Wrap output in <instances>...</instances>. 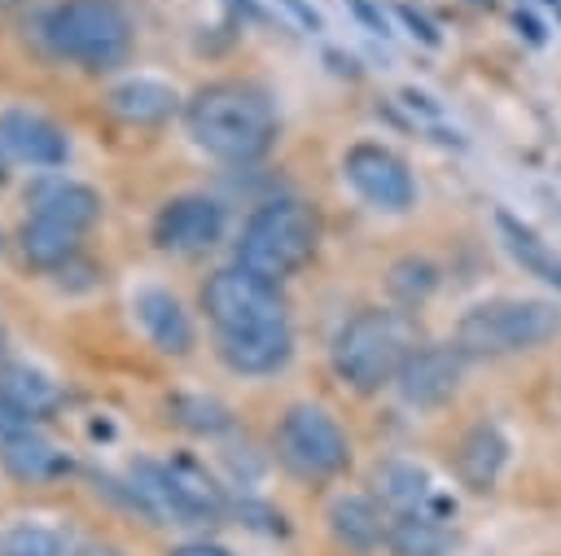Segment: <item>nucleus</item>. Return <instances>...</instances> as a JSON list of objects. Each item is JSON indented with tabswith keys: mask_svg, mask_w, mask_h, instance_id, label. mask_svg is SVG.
Segmentation results:
<instances>
[{
	"mask_svg": "<svg viewBox=\"0 0 561 556\" xmlns=\"http://www.w3.org/2000/svg\"><path fill=\"white\" fill-rule=\"evenodd\" d=\"M184 127L197 149L219 162H254L276 140V109L254 83H206L184 105Z\"/></svg>",
	"mask_w": 561,
	"mask_h": 556,
	"instance_id": "obj_1",
	"label": "nucleus"
},
{
	"mask_svg": "<svg viewBox=\"0 0 561 556\" xmlns=\"http://www.w3.org/2000/svg\"><path fill=\"white\" fill-rule=\"evenodd\" d=\"M416 350H421V328L408 311L364 306L333 337V372L355 394H377L381 385L399 381L403 363Z\"/></svg>",
	"mask_w": 561,
	"mask_h": 556,
	"instance_id": "obj_2",
	"label": "nucleus"
},
{
	"mask_svg": "<svg viewBox=\"0 0 561 556\" xmlns=\"http://www.w3.org/2000/svg\"><path fill=\"white\" fill-rule=\"evenodd\" d=\"M561 333V306L543 298H495L478 302L456 324V346L465 359H504L539 350Z\"/></svg>",
	"mask_w": 561,
	"mask_h": 556,
	"instance_id": "obj_3",
	"label": "nucleus"
},
{
	"mask_svg": "<svg viewBox=\"0 0 561 556\" xmlns=\"http://www.w3.org/2000/svg\"><path fill=\"white\" fill-rule=\"evenodd\" d=\"M311 254H316V215L294 197L263 201L245 219L241 241H237V267H245L272 285L294 276Z\"/></svg>",
	"mask_w": 561,
	"mask_h": 556,
	"instance_id": "obj_4",
	"label": "nucleus"
},
{
	"mask_svg": "<svg viewBox=\"0 0 561 556\" xmlns=\"http://www.w3.org/2000/svg\"><path fill=\"white\" fill-rule=\"evenodd\" d=\"M44 39L83 70H114L131 48V22L118 0H61L44 18Z\"/></svg>",
	"mask_w": 561,
	"mask_h": 556,
	"instance_id": "obj_5",
	"label": "nucleus"
},
{
	"mask_svg": "<svg viewBox=\"0 0 561 556\" xmlns=\"http://www.w3.org/2000/svg\"><path fill=\"white\" fill-rule=\"evenodd\" d=\"M276 460L302 482H329L351 464V442L324 407L298 403L276 425Z\"/></svg>",
	"mask_w": 561,
	"mask_h": 556,
	"instance_id": "obj_6",
	"label": "nucleus"
},
{
	"mask_svg": "<svg viewBox=\"0 0 561 556\" xmlns=\"http://www.w3.org/2000/svg\"><path fill=\"white\" fill-rule=\"evenodd\" d=\"M202 311L215 324V333H254V328H276L289 324L285 298L272 280L245 271V267H219L202 285Z\"/></svg>",
	"mask_w": 561,
	"mask_h": 556,
	"instance_id": "obj_7",
	"label": "nucleus"
},
{
	"mask_svg": "<svg viewBox=\"0 0 561 556\" xmlns=\"http://www.w3.org/2000/svg\"><path fill=\"white\" fill-rule=\"evenodd\" d=\"M342 171H346L351 188L377 210L399 215L416 201V184H412L408 162L386 144H351L346 158H342Z\"/></svg>",
	"mask_w": 561,
	"mask_h": 556,
	"instance_id": "obj_8",
	"label": "nucleus"
},
{
	"mask_svg": "<svg viewBox=\"0 0 561 556\" xmlns=\"http://www.w3.org/2000/svg\"><path fill=\"white\" fill-rule=\"evenodd\" d=\"M224 223H228V215L215 197L188 193V197H171L158 210L153 241H158V250H171V254H197L224 236Z\"/></svg>",
	"mask_w": 561,
	"mask_h": 556,
	"instance_id": "obj_9",
	"label": "nucleus"
},
{
	"mask_svg": "<svg viewBox=\"0 0 561 556\" xmlns=\"http://www.w3.org/2000/svg\"><path fill=\"white\" fill-rule=\"evenodd\" d=\"M460 381H465V355H460V346L456 341H430V346H421L403 363V372H399L394 385H399L403 403H412V407H443L460 390Z\"/></svg>",
	"mask_w": 561,
	"mask_h": 556,
	"instance_id": "obj_10",
	"label": "nucleus"
},
{
	"mask_svg": "<svg viewBox=\"0 0 561 556\" xmlns=\"http://www.w3.org/2000/svg\"><path fill=\"white\" fill-rule=\"evenodd\" d=\"M0 149L31 166H61L70 153V140L57 123L31 109H4L0 114Z\"/></svg>",
	"mask_w": 561,
	"mask_h": 556,
	"instance_id": "obj_11",
	"label": "nucleus"
},
{
	"mask_svg": "<svg viewBox=\"0 0 561 556\" xmlns=\"http://www.w3.org/2000/svg\"><path fill=\"white\" fill-rule=\"evenodd\" d=\"M26 206L35 219H53V223H66L79 232L101 219V193L79 179H66V175H39L26 188Z\"/></svg>",
	"mask_w": 561,
	"mask_h": 556,
	"instance_id": "obj_12",
	"label": "nucleus"
},
{
	"mask_svg": "<svg viewBox=\"0 0 561 556\" xmlns=\"http://www.w3.org/2000/svg\"><path fill=\"white\" fill-rule=\"evenodd\" d=\"M215 350H219V359L232 372H241V377H267V372L285 368V359L294 350V333H289V324L254 328V333H215Z\"/></svg>",
	"mask_w": 561,
	"mask_h": 556,
	"instance_id": "obj_13",
	"label": "nucleus"
},
{
	"mask_svg": "<svg viewBox=\"0 0 561 556\" xmlns=\"http://www.w3.org/2000/svg\"><path fill=\"white\" fill-rule=\"evenodd\" d=\"M329 534L346 552L368 556V552H377L386 543L390 521H386V512H381V503L373 495H337L329 503Z\"/></svg>",
	"mask_w": 561,
	"mask_h": 556,
	"instance_id": "obj_14",
	"label": "nucleus"
},
{
	"mask_svg": "<svg viewBox=\"0 0 561 556\" xmlns=\"http://www.w3.org/2000/svg\"><path fill=\"white\" fill-rule=\"evenodd\" d=\"M131 306H136V320L145 324L149 341L162 355H188L193 350V320H188V311L180 306L175 293H167V289H140Z\"/></svg>",
	"mask_w": 561,
	"mask_h": 556,
	"instance_id": "obj_15",
	"label": "nucleus"
},
{
	"mask_svg": "<svg viewBox=\"0 0 561 556\" xmlns=\"http://www.w3.org/2000/svg\"><path fill=\"white\" fill-rule=\"evenodd\" d=\"M0 464H4L9 477L26 482V486H31V482H53V477L70 473V460H66L44 433H35L31 425L0 438Z\"/></svg>",
	"mask_w": 561,
	"mask_h": 556,
	"instance_id": "obj_16",
	"label": "nucleus"
},
{
	"mask_svg": "<svg viewBox=\"0 0 561 556\" xmlns=\"http://www.w3.org/2000/svg\"><path fill=\"white\" fill-rule=\"evenodd\" d=\"M504 460H508V442L491 420H478V425L465 429V438L456 447V473H460V482L469 490H478V495L491 490L500 468H504Z\"/></svg>",
	"mask_w": 561,
	"mask_h": 556,
	"instance_id": "obj_17",
	"label": "nucleus"
},
{
	"mask_svg": "<svg viewBox=\"0 0 561 556\" xmlns=\"http://www.w3.org/2000/svg\"><path fill=\"white\" fill-rule=\"evenodd\" d=\"M373 495L394 517H408V512H425L430 508L434 486H430V473L421 464H412V460H381L373 468Z\"/></svg>",
	"mask_w": 561,
	"mask_h": 556,
	"instance_id": "obj_18",
	"label": "nucleus"
},
{
	"mask_svg": "<svg viewBox=\"0 0 561 556\" xmlns=\"http://www.w3.org/2000/svg\"><path fill=\"white\" fill-rule=\"evenodd\" d=\"M105 105H110L123 123L153 127V123H167V118L180 109V96H175L171 83H158V79H127V83L110 88Z\"/></svg>",
	"mask_w": 561,
	"mask_h": 556,
	"instance_id": "obj_19",
	"label": "nucleus"
},
{
	"mask_svg": "<svg viewBox=\"0 0 561 556\" xmlns=\"http://www.w3.org/2000/svg\"><path fill=\"white\" fill-rule=\"evenodd\" d=\"M61 385L53 381V377H44L39 368H26V363H18V368H9L4 377H0V403H9L26 425H35V420H48L57 407H61Z\"/></svg>",
	"mask_w": 561,
	"mask_h": 556,
	"instance_id": "obj_20",
	"label": "nucleus"
},
{
	"mask_svg": "<svg viewBox=\"0 0 561 556\" xmlns=\"http://www.w3.org/2000/svg\"><path fill=\"white\" fill-rule=\"evenodd\" d=\"M167 473H171V486H175L180 503L188 508L193 525H210V521H219V517H224V490L215 486V477H210L193 455L171 460V464H167Z\"/></svg>",
	"mask_w": 561,
	"mask_h": 556,
	"instance_id": "obj_21",
	"label": "nucleus"
},
{
	"mask_svg": "<svg viewBox=\"0 0 561 556\" xmlns=\"http://www.w3.org/2000/svg\"><path fill=\"white\" fill-rule=\"evenodd\" d=\"M495 228H500V236H504V245H508V254L530 271V276H539L543 285H552V289H561V258L535 236V228H526L522 219H513L508 210H495Z\"/></svg>",
	"mask_w": 561,
	"mask_h": 556,
	"instance_id": "obj_22",
	"label": "nucleus"
},
{
	"mask_svg": "<svg viewBox=\"0 0 561 556\" xmlns=\"http://www.w3.org/2000/svg\"><path fill=\"white\" fill-rule=\"evenodd\" d=\"M386 547H390V556H447L451 530L430 512H408V517L390 521Z\"/></svg>",
	"mask_w": 561,
	"mask_h": 556,
	"instance_id": "obj_23",
	"label": "nucleus"
},
{
	"mask_svg": "<svg viewBox=\"0 0 561 556\" xmlns=\"http://www.w3.org/2000/svg\"><path fill=\"white\" fill-rule=\"evenodd\" d=\"M79 250V228H66V223H53V219H26L22 223V254L31 267H66Z\"/></svg>",
	"mask_w": 561,
	"mask_h": 556,
	"instance_id": "obj_24",
	"label": "nucleus"
},
{
	"mask_svg": "<svg viewBox=\"0 0 561 556\" xmlns=\"http://www.w3.org/2000/svg\"><path fill=\"white\" fill-rule=\"evenodd\" d=\"M386 289H390V298H394L399 306H421V302L438 289V267H434L430 258H421V254H403V258L390 263Z\"/></svg>",
	"mask_w": 561,
	"mask_h": 556,
	"instance_id": "obj_25",
	"label": "nucleus"
},
{
	"mask_svg": "<svg viewBox=\"0 0 561 556\" xmlns=\"http://www.w3.org/2000/svg\"><path fill=\"white\" fill-rule=\"evenodd\" d=\"M171 412H175V420H180L184 429H193V433H224V429L232 425L228 407L215 403V398H206V394H175V398H171Z\"/></svg>",
	"mask_w": 561,
	"mask_h": 556,
	"instance_id": "obj_26",
	"label": "nucleus"
},
{
	"mask_svg": "<svg viewBox=\"0 0 561 556\" xmlns=\"http://www.w3.org/2000/svg\"><path fill=\"white\" fill-rule=\"evenodd\" d=\"M0 556H66V543L48 525H13L0 534Z\"/></svg>",
	"mask_w": 561,
	"mask_h": 556,
	"instance_id": "obj_27",
	"label": "nucleus"
},
{
	"mask_svg": "<svg viewBox=\"0 0 561 556\" xmlns=\"http://www.w3.org/2000/svg\"><path fill=\"white\" fill-rule=\"evenodd\" d=\"M394 13H399V18H403V22H408V31H412V35H416V39H421V44H430V48H434V44H438V31H434V26H430V18H425V13H416V9H412V4H399V9H394Z\"/></svg>",
	"mask_w": 561,
	"mask_h": 556,
	"instance_id": "obj_28",
	"label": "nucleus"
},
{
	"mask_svg": "<svg viewBox=\"0 0 561 556\" xmlns=\"http://www.w3.org/2000/svg\"><path fill=\"white\" fill-rule=\"evenodd\" d=\"M346 4L355 9V18H359V22H364L373 35H390V26H386V13H381L373 0H346Z\"/></svg>",
	"mask_w": 561,
	"mask_h": 556,
	"instance_id": "obj_29",
	"label": "nucleus"
},
{
	"mask_svg": "<svg viewBox=\"0 0 561 556\" xmlns=\"http://www.w3.org/2000/svg\"><path fill=\"white\" fill-rule=\"evenodd\" d=\"M276 4H280V9H285V13H289L298 26H302V31H320V26H324V18H320V13H316L307 0H276Z\"/></svg>",
	"mask_w": 561,
	"mask_h": 556,
	"instance_id": "obj_30",
	"label": "nucleus"
},
{
	"mask_svg": "<svg viewBox=\"0 0 561 556\" xmlns=\"http://www.w3.org/2000/svg\"><path fill=\"white\" fill-rule=\"evenodd\" d=\"M513 22H517V31H522L530 44H543V26H539L530 13H522V9H517V13H513Z\"/></svg>",
	"mask_w": 561,
	"mask_h": 556,
	"instance_id": "obj_31",
	"label": "nucleus"
},
{
	"mask_svg": "<svg viewBox=\"0 0 561 556\" xmlns=\"http://www.w3.org/2000/svg\"><path fill=\"white\" fill-rule=\"evenodd\" d=\"M171 556H232V552H224V547H215V543H184V547H175Z\"/></svg>",
	"mask_w": 561,
	"mask_h": 556,
	"instance_id": "obj_32",
	"label": "nucleus"
},
{
	"mask_svg": "<svg viewBox=\"0 0 561 556\" xmlns=\"http://www.w3.org/2000/svg\"><path fill=\"white\" fill-rule=\"evenodd\" d=\"M228 9H237V13H241V18H250V22H263V18H267L259 0H228Z\"/></svg>",
	"mask_w": 561,
	"mask_h": 556,
	"instance_id": "obj_33",
	"label": "nucleus"
},
{
	"mask_svg": "<svg viewBox=\"0 0 561 556\" xmlns=\"http://www.w3.org/2000/svg\"><path fill=\"white\" fill-rule=\"evenodd\" d=\"M403 101H408L412 109H425V114H438V105H434L430 96H421V92H403Z\"/></svg>",
	"mask_w": 561,
	"mask_h": 556,
	"instance_id": "obj_34",
	"label": "nucleus"
},
{
	"mask_svg": "<svg viewBox=\"0 0 561 556\" xmlns=\"http://www.w3.org/2000/svg\"><path fill=\"white\" fill-rule=\"evenodd\" d=\"M79 556H118V552H114V547H101V543H83Z\"/></svg>",
	"mask_w": 561,
	"mask_h": 556,
	"instance_id": "obj_35",
	"label": "nucleus"
},
{
	"mask_svg": "<svg viewBox=\"0 0 561 556\" xmlns=\"http://www.w3.org/2000/svg\"><path fill=\"white\" fill-rule=\"evenodd\" d=\"M13 4H18V0H0V9H13Z\"/></svg>",
	"mask_w": 561,
	"mask_h": 556,
	"instance_id": "obj_36",
	"label": "nucleus"
},
{
	"mask_svg": "<svg viewBox=\"0 0 561 556\" xmlns=\"http://www.w3.org/2000/svg\"><path fill=\"white\" fill-rule=\"evenodd\" d=\"M4 175H9V171H4V162H0V184H4Z\"/></svg>",
	"mask_w": 561,
	"mask_h": 556,
	"instance_id": "obj_37",
	"label": "nucleus"
},
{
	"mask_svg": "<svg viewBox=\"0 0 561 556\" xmlns=\"http://www.w3.org/2000/svg\"><path fill=\"white\" fill-rule=\"evenodd\" d=\"M473 4H491V0H473Z\"/></svg>",
	"mask_w": 561,
	"mask_h": 556,
	"instance_id": "obj_38",
	"label": "nucleus"
},
{
	"mask_svg": "<svg viewBox=\"0 0 561 556\" xmlns=\"http://www.w3.org/2000/svg\"><path fill=\"white\" fill-rule=\"evenodd\" d=\"M548 4H557V0H548Z\"/></svg>",
	"mask_w": 561,
	"mask_h": 556,
	"instance_id": "obj_39",
	"label": "nucleus"
}]
</instances>
